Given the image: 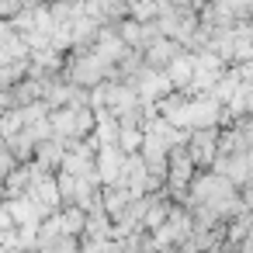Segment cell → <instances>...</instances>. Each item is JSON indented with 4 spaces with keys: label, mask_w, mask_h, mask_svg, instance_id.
I'll use <instances>...</instances> for the list:
<instances>
[{
    "label": "cell",
    "mask_w": 253,
    "mask_h": 253,
    "mask_svg": "<svg viewBox=\"0 0 253 253\" xmlns=\"http://www.w3.org/2000/svg\"><path fill=\"white\" fill-rule=\"evenodd\" d=\"M7 253H25V250H7Z\"/></svg>",
    "instance_id": "5b68a950"
},
{
    "label": "cell",
    "mask_w": 253,
    "mask_h": 253,
    "mask_svg": "<svg viewBox=\"0 0 253 253\" xmlns=\"http://www.w3.org/2000/svg\"><path fill=\"white\" fill-rule=\"evenodd\" d=\"M222 146V128L218 125H201V128H184V149L194 160L198 170H208L211 160L218 156Z\"/></svg>",
    "instance_id": "6da1fadb"
},
{
    "label": "cell",
    "mask_w": 253,
    "mask_h": 253,
    "mask_svg": "<svg viewBox=\"0 0 253 253\" xmlns=\"http://www.w3.org/2000/svg\"><path fill=\"white\" fill-rule=\"evenodd\" d=\"M139 56H142V66H146L149 73L163 77V73L170 70V63L184 56V45H180V42H173V39H163V35H160V39H153Z\"/></svg>",
    "instance_id": "7a4b0ae2"
},
{
    "label": "cell",
    "mask_w": 253,
    "mask_h": 253,
    "mask_svg": "<svg viewBox=\"0 0 253 253\" xmlns=\"http://www.w3.org/2000/svg\"><path fill=\"white\" fill-rule=\"evenodd\" d=\"M153 253H177V246H156Z\"/></svg>",
    "instance_id": "277c9868"
},
{
    "label": "cell",
    "mask_w": 253,
    "mask_h": 253,
    "mask_svg": "<svg viewBox=\"0 0 253 253\" xmlns=\"http://www.w3.org/2000/svg\"><path fill=\"white\" fill-rule=\"evenodd\" d=\"M63 160H66V146H63V139L49 135V139L35 142L32 163H35V167H39L45 177H56V173H59V167H63Z\"/></svg>",
    "instance_id": "3957f363"
}]
</instances>
